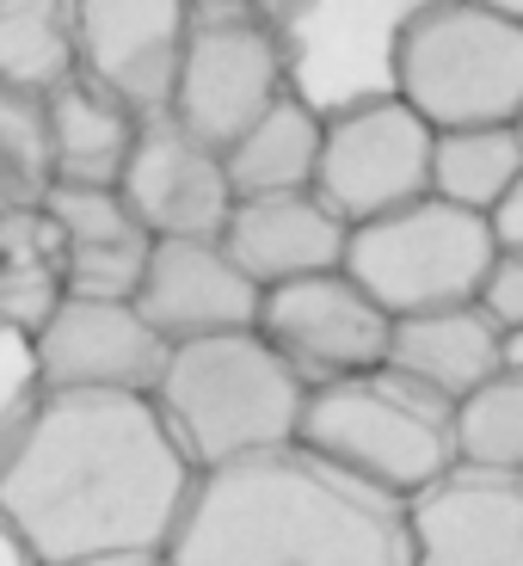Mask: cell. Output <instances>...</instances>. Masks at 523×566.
Returning a JSON list of instances; mask_svg holds the SVG:
<instances>
[{"instance_id":"14","label":"cell","mask_w":523,"mask_h":566,"mask_svg":"<svg viewBox=\"0 0 523 566\" xmlns=\"http://www.w3.org/2000/svg\"><path fill=\"white\" fill-rule=\"evenodd\" d=\"M129 302L172 345L198 339V333H222V326H253L259 283L228 259L216 234H155Z\"/></svg>"},{"instance_id":"9","label":"cell","mask_w":523,"mask_h":566,"mask_svg":"<svg viewBox=\"0 0 523 566\" xmlns=\"http://www.w3.org/2000/svg\"><path fill=\"white\" fill-rule=\"evenodd\" d=\"M253 326L283 352V364L314 388V382H333V376L383 364L395 314L369 296L345 265H326V271L265 283Z\"/></svg>"},{"instance_id":"12","label":"cell","mask_w":523,"mask_h":566,"mask_svg":"<svg viewBox=\"0 0 523 566\" xmlns=\"http://www.w3.org/2000/svg\"><path fill=\"white\" fill-rule=\"evenodd\" d=\"M117 191L148 234H222L234 203L222 148L191 136L172 112H142Z\"/></svg>"},{"instance_id":"18","label":"cell","mask_w":523,"mask_h":566,"mask_svg":"<svg viewBox=\"0 0 523 566\" xmlns=\"http://www.w3.org/2000/svg\"><path fill=\"white\" fill-rule=\"evenodd\" d=\"M314 160H321V112L290 86L222 148L234 198H247V191H302V185H314Z\"/></svg>"},{"instance_id":"20","label":"cell","mask_w":523,"mask_h":566,"mask_svg":"<svg viewBox=\"0 0 523 566\" xmlns=\"http://www.w3.org/2000/svg\"><path fill=\"white\" fill-rule=\"evenodd\" d=\"M81 69L74 0H0V81L50 93Z\"/></svg>"},{"instance_id":"11","label":"cell","mask_w":523,"mask_h":566,"mask_svg":"<svg viewBox=\"0 0 523 566\" xmlns=\"http://www.w3.org/2000/svg\"><path fill=\"white\" fill-rule=\"evenodd\" d=\"M38 388H136L148 395L167 364L148 314L129 296H62L31 333Z\"/></svg>"},{"instance_id":"2","label":"cell","mask_w":523,"mask_h":566,"mask_svg":"<svg viewBox=\"0 0 523 566\" xmlns=\"http://www.w3.org/2000/svg\"><path fill=\"white\" fill-rule=\"evenodd\" d=\"M172 566H412L407 499L302 438L191 474Z\"/></svg>"},{"instance_id":"3","label":"cell","mask_w":523,"mask_h":566,"mask_svg":"<svg viewBox=\"0 0 523 566\" xmlns=\"http://www.w3.org/2000/svg\"><path fill=\"white\" fill-rule=\"evenodd\" d=\"M148 395L191 468H210L296 438L308 382L283 364V352L259 326H222L198 339H172Z\"/></svg>"},{"instance_id":"16","label":"cell","mask_w":523,"mask_h":566,"mask_svg":"<svg viewBox=\"0 0 523 566\" xmlns=\"http://www.w3.org/2000/svg\"><path fill=\"white\" fill-rule=\"evenodd\" d=\"M388 364L407 369L412 382L438 388L443 400H462L499 369V321L481 302H443V308L395 314Z\"/></svg>"},{"instance_id":"24","label":"cell","mask_w":523,"mask_h":566,"mask_svg":"<svg viewBox=\"0 0 523 566\" xmlns=\"http://www.w3.org/2000/svg\"><path fill=\"white\" fill-rule=\"evenodd\" d=\"M0 155L50 191V99L0 81Z\"/></svg>"},{"instance_id":"4","label":"cell","mask_w":523,"mask_h":566,"mask_svg":"<svg viewBox=\"0 0 523 566\" xmlns=\"http://www.w3.org/2000/svg\"><path fill=\"white\" fill-rule=\"evenodd\" d=\"M296 438L407 499L443 462H456V400L412 382L407 369L383 357V364L352 369V376L314 382L302 400Z\"/></svg>"},{"instance_id":"5","label":"cell","mask_w":523,"mask_h":566,"mask_svg":"<svg viewBox=\"0 0 523 566\" xmlns=\"http://www.w3.org/2000/svg\"><path fill=\"white\" fill-rule=\"evenodd\" d=\"M395 93L431 129L523 112V25L481 0H425L395 31Z\"/></svg>"},{"instance_id":"10","label":"cell","mask_w":523,"mask_h":566,"mask_svg":"<svg viewBox=\"0 0 523 566\" xmlns=\"http://www.w3.org/2000/svg\"><path fill=\"white\" fill-rule=\"evenodd\" d=\"M412 566H523V468L443 462L407 493Z\"/></svg>"},{"instance_id":"19","label":"cell","mask_w":523,"mask_h":566,"mask_svg":"<svg viewBox=\"0 0 523 566\" xmlns=\"http://www.w3.org/2000/svg\"><path fill=\"white\" fill-rule=\"evenodd\" d=\"M62 302V234L43 203L0 210V326L38 333Z\"/></svg>"},{"instance_id":"30","label":"cell","mask_w":523,"mask_h":566,"mask_svg":"<svg viewBox=\"0 0 523 566\" xmlns=\"http://www.w3.org/2000/svg\"><path fill=\"white\" fill-rule=\"evenodd\" d=\"M481 7H493V13H505V19H517V25H523V0H481Z\"/></svg>"},{"instance_id":"7","label":"cell","mask_w":523,"mask_h":566,"mask_svg":"<svg viewBox=\"0 0 523 566\" xmlns=\"http://www.w3.org/2000/svg\"><path fill=\"white\" fill-rule=\"evenodd\" d=\"M283 86H290L283 38L253 7L228 0V7H198L191 13V31L179 43V69H172V93L160 112H172L210 148H228Z\"/></svg>"},{"instance_id":"8","label":"cell","mask_w":523,"mask_h":566,"mask_svg":"<svg viewBox=\"0 0 523 566\" xmlns=\"http://www.w3.org/2000/svg\"><path fill=\"white\" fill-rule=\"evenodd\" d=\"M431 136L400 93H369L321 117V160H314V191L352 222L395 210V203L431 191Z\"/></svg>"},{"instance_id":"6","label":"cell","mask_w":523,"mask_h":566,"mask_svg":"<svg viewBox=\"0 0 523 566\" xmlns=\"http://www.w3.org/2000/svg\"><path fill=\"white\" fill-rule=\"evenodd\" d=\"M493 253L499 247L493 228H487V210L419 191L395 210L345 228L339 265L388 314H419V308H443V302H474Z\"/></svg>"},{"instance_id":"17","label":"cell","mask_w":523,"mask_h":566,"mask_svg":"<svg viewBox=\"0 0 523 566\" xmlns=\"http://www.w3.org/2000/svg\"><path fill=\"white\" fill-rule=\"evenodd\" d=\"M43 99H50V185H117L142 124L136 105H124L112 86L86 81L81 69Z\"/></svg>"},{"instance_id":"15","label":"cell","mask_w":523,"mask_h":566,"mask_svg":"<svg viewBox=\"0 0 523 566\" xmlns=\"http://www.w3.org/2000/svg\"><path fill=\"white\" fill-rule=\"evenodd\" d=\"M216 241L228 259L265 290V283L302 277V271H326L345 259V216L314 191H247L228 203V222Z\"/></svg>"},{"instance_id":"28","label":"cell","mask_w":523,"mask_h":566,"mask_svg":"<svg viewBox=\"0 0 523 566\" xmlns=\"http://www.w3.org/2000/svg\"><path fill=\"white\" fill-rule=\"evenodd\" d=\"M499 364L523 369V326H499Z\"/></svg>"},{"instance_id":"26","label":"cell","mask_w":523,"mask_h":566,"mask_svg":"<svg viewBox=\"0 0 523 566\" xmlns=\"http://www.w3.org/2000/svg\"><path fill=\"white\" fill-rule=\"evenodd\" d=\"M474 302H481L499 326H523V253H505V247H499Z\"/></svg>"},{"instance_id":"31","label":"cell","mask_w":523,"mask_h":566,"mask_svg":"<svg viewBox=\"0 0 523 566\" xmlns=\"http://www.w3.org/2000/svg\"><path fill=\"white\" fill-rule=\"evenodd\" d=\"M511 129H517V142H523V112H517V117H511Z\"/></svg>"},{"instance_id":"21","label":"cell","mask_w":523,"mask_h":566,"mask_svg":"<svg viewBox=\"0 0 523 566\" xmlns=\"http://www.w3.org/2000/svg\"><path fill=\"white\" fill-rule=\"evenodd\" d=\"M517 167L523 142L511 124H450L431 136V191L468 210H493Z\"/></svg>"},{"instance_id":"22","label":"cell","mask_w":523,"mask_h":566,"mask_svg":"<svg viewBox=\"0 0 523 566\" xmlns=\"http://www.w3.org/2000/svg\"><path fill=\"white\" fill-rule=\"evenodd\" d=\"M456 455L523 468V369L499 364L481 388L456 400Z\"/></svg>"},{"instance_id":"25","label":"cell","mask_w":523,"mask_h":566,"mask_svg":"<svg viewBox=\"0 0 523 566\" xmlns=\"http://www.w3.org/2000/svg\"><path fill=\"white\" fill-rule=\"evenodd\" d=\"M38 400V364H31V339L13 333V326H0V455L13 443L19 419L25 407Z\"/></svg>"},{"instance_id":"13","label":"cell","mask_w":523,"mask_h":566,"mask_svg":"<svg viewBox=\"0 0 523 566\" xmlns=\"http://www.w3.org/2000/svg\"><path fill=\"white\" fill-rule=\"evenodd\" d=\"M191 13H198V0H74L81 74L112 86L136 112H160L172 93Z\"/></svg>"},{"instance_id":"29","label":"cell","mask_w":523,"mask_h":566,"mask_svg":"<svg viewBox=\"0 0 523 566\" xmlns=\"http://www.w3.org/2000/svg\"><path fill=\"white\" fill-rule=\"evenodd\" d=\"M0 566H31L25 548H19V536L7 530V517H0Z\"/></svg>"},{"instance_id":"27","label":"cell","mask_w":523,"mask_h":566,"mask_svg":"<svg viewBox=\"0 0 523 566\" xmlns=\"http://www.w3.org/2000/svg\"><path fill=\"white\" fill-rule=\"evenodd\" d=\"M487 228H493V247H505V253H523V167H517V179L499 191L493 210H487Z\"/></svg>"},{"instance_id":"23","label":"cell","mask_w":523,"mask_h":566,"mask_svg":"<svg viewBox=\"0 0 523 566\" xmlns=\"http://www.w3.org/2000/svg\"><path fill=\"white\" fill-rule=\"evenodd\" d=\"M148 241L155 234L62 247V296H136L142 265H148Z\"/></svg>"},{"instance_id":"1","label":"cell","mask_w":523,"mask_h":566,"mask_svg":"<svg viewBox=\"0 0 523 566\" xmlns=\"http://www.w3.org/2000/svg\"><path fill=\"white\" fill-rule=\"evenodd\" d=\"M191 474L155 395L38 388L0 455V517L31 566H155Z\"/></svg>"}]
</instances>
